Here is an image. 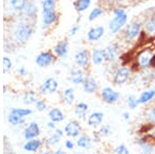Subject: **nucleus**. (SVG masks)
<instances>
[{"instance_id":"nucleus-1","label":"nucleus","mask_w":155,"mask_h":154,"mask_svg":"<svg viewBox=\"0 0 155 154\" xmlns=\"http://www.w3.org/2000/svg\"><path fill=\"white\" fill-rule=\"evenodd\" d=\"M33 111L30 108H19V106H15L9 110L7 114L6 121L11 126H21L26 122V118L28 116L32 115Z\"/></svg>"},{"instance_id":"nucleus-2","label":"nucleus","mask_w":155,"mask_h":154,"mask_svg":"<svg viewBox=\"0 0 155 154\" xmlns=\"http://www.w3.org/2000/svg\"><path fill=\"white\" fill-rule=\"evenodd\" d=\"M34 33V28L29 22H21L14 29V38L19 44H26Z\"/></svg>"},{"instance_id":"nucleus-3","label":"nucleus","mask_w":155,"mask_h":154,"mask_svg":"<svg viewBox=\"0 0 155 154\" xmlns=\"http://www.w3.org/2000/svg\"><path fill=\"white\" fill-rule=\"evenodd\" d=\"M59 90V83L57 81V79L50 77L47 78L42 83L39 85L38 89H37V93L39 94V96H49L56 94Z\"/></svg>"},{"instance_id":"nucleus-4","label":"nucleus","mask_w":155,"mask_h":154,"mask_svg":"<svg viewBox=\"0 0 155 154\" xmlns=\"http://www.w3.org/2000/svg\"><path fill=\"white\" fill-rule=\"evenodd\" d=\"M63 130L66 138L77 139L78 136H80L84 133V127L82 121L78 120V119H71V120L65 123Z\"/></svg>"},{"instance_id":"nucleus-5","label":"nucleus","mask_w":155,"mask_h":154,"mask_svg":"<svg viewBox=\"0 0 155 154\" xmlns=\"http://www.w3.org/2000/svg\"><path fill=\"white\" fill-rule=\"evenodd\" d=\"M99 97L104 103L107 105H115L119 101L121 94L119 91L114 89L111 86H104L99 90Z\"/></svg>"},{"instance_id":"nucleus-6","label":"nucleus","mask_w":155,"mask_h":154,"mask_svg":"<svg viewBox=\"0 0 155 154\" xmlns=\"http://www.w3.org/2000/svg\"><path fill=\"white\" fill-rule=\"evenodd\" d=\"M131 77V68L129 66H120L113 74V84L116 86H122L129 81Z\"/></svg>"},{"instance_id":"nucleus-7","label":"nucleus","mask_w":155,"mask_h":154,"mask_svg":"<svg viewBox=\"0 0 155 154\" xmlns=\"http://www.w3.org/2000/svg\"><path fill=\"white\" fill-rule=\"evenodd\" d=\"M57 57L55 56L53 51H42L35 57V64L41 68H47L55 63Z\"/></svg>"},{"instance_id":"nucleus-8","label":"nucleus","mask_w":155,"mask_h":154,"mask_svg":"<svg viewBox=\"0 0 155 154\" xmlns=\"http://www.w3.org/2000/svg\"><path fill=\"white\" fill-rule=\"evenodd\" d=\"M153 50L145 49L142 52H140L137 56V68L142 70H147L151 68V58L153 56Z\"/></svg>"},{"instance_id":"nucleus-9","label":"nucleus","mask_w":155,"mask_h":154,"mask_svg":"<svg viewBox=\"0 0 155 154\" xmlns=\"http://www.w3.org/2000/svg\"><path fill=\"white\" fill-rule=\"evenodd\" d=\"M134 144L139 147L140 154H153L154 153V145L153 142L150 140L147 135H141L137 136L134 141Z\"/></svg>"},{"instance_id":"nucleus-10","label":"nucleus","mask_w":155,"mask_h":154,"mask_svg":"<svg viewBox=\"0 0 155 154\" xmlns=\"http://www.w3.org/2000/svg\"><path fill=\"white\" fill-rule=\"evenodd\" d=\"M74 60L78 67L87 69L91 62V53L87 49H80L74 53Z\"/></svg>"},{"instance_id":"nucleus-11","label":"nucleus","mask_w":155,"mask_h":154,"mask_svg":"<svg viewBox=\"0 0 155 154\" xmlns=\"http://www.w3.org/2000/svg\"><path fill=\"white\" fill-rule=\"evenodd\" d=\"M104 119V114L101 111H94L88 115L86 121V126L91 129H98L99 127L102 125Z\"/></svg>"},{"instance_id":"nucleus-12","label":"nucleus","mask_w":155,"mask_h":154,"mask_svg":"<svg viewBox=\"0 0 155 154\" xmlns=\"http://www.w3.org/2000/svg\"><path fill=\"white\" fill-rule=\"evenodd\" d=\"M142 29H143V24L139 21H134L125 27L124 36L127 41H134L141 35L142 31H143Z\"/></svg>"},{"instance_id":"nucleus-13","label":"nucleus","mask_w":155,"mask_h":154,"mask_svg":"<svg viewBox=\"0 0 155 154\" xmlns=\"http://www.w3.org/2000/svg\"><path fill=\"white\" fill-rule=\"evenodd\" d=\"M41 133V126L36 121H30L23 129V138L25 141L32 140V139L39 138Z\"/></svg>"},{"instance_id":"nucleus-14","label":"nucleus","mask_w":155,"mask_h":154,"mask_svg":"<svg viewBox=\"0 0 155 154\" xmlns=\"http://www.w3.org/2000/svg\"><path fill=\"white\" fill-rule=\"evenodd\" d=\"M127 21H128V15H127V12L122 15V16L114 17L109 23V30L111 32V34L118 33V32L127 24Z\"/></svg>"},{"instance_id":"nucleus-15","label":"nucleus","mask_w":155,"mask_h":154,"mask_svg":"<svg viewBox=\"0 0 155 154\" xmlns=\"http://www.w3.org/2000/svg\"><path fill=\"white\" fill-rule=\"evenodd\" d=\"M45 147V140L41 138L32 139V140L25 141L23 144V150L26 153H37Z\"/></svg>"},{"instance_id":"nucleus-16","label":"nucleus","mask_w":155,"mask_h":154,"mask_svg":"<svg viewBox=\"0 0 155 154\" xmlns=\"http://www.w3.org/2000/svg\"><path fill=\"white\" fill-rule=\"evenodd\" d=\"M86 77H87V74L85 73V69L76 66V67L72 68L71 70V73H69L68 81L71 82L72 85L79 86L84 83Z\"/></svg>"},{"instance_id":"nucleus-17","label":"nucleus","mask_w":155,"mask_h":154,"mask_svg":"<svg viewBox=\"0 0 155 154\" xmlns=\"http://www.w3.org/2000/svg\"><path fill=\"white\" fill-rule=\"evenodd\" d=\"M69 52V43L66 38L58 41L53 48V53L59 59H64L68 55Z\"/></svg>"},{"instance_id":"nucleus-18","label":"nucleus","mask_w":155,"mask_h":154,"mask_svg":"<svg viewBox=\"0 0 155 154\" xmlns=\"http://www.w3.org/2000/svg\"><path fill=\"white\" fill-rule=\"evenodd\" d=\"M76 144H77V147L79 148L80 150H84V151L91 150L94 146L91 135L86 133H83L80 136H78L76 139Z\"/></svg>"},{"instance_id":"nucleus-19","label":"nucleus","mask_w":155,"mask_h":154,"mask_svg":"<svg viewBox=\"0 0 155 154\" xmlns=\"http://www.w3.org/2000/svg\"><path fill=\"white\" fill-rule=\"evenodd\" d=\"M60 100L66 106H71L76 103V92L72 87H66L60 93Z\"/></svg>"},{"instance_id":"nucleus-20","label":"nucleus","mask_w":155,"mask_h":154,"mask_svg":"<svg viewBox=\"0 0 155 154\" xmlns=\"http://www.w3.org/2000/svg\"><path fill=\"white\" fill-rule=\"evenodd\" d=\"M120 53L119 44H111L109 46H107L104 49V62L107 63H112L118 58Z\"/></svg>"},{"instance_id":"nucleus-21","label":"nucleus","mask_w":155,"mask_h":154,"mask_svg":"<svg viewBox=\"0 0 155 154\" xmlns=\"http://www.w3.org/2000/svg\"><path fill=\"white\" fill-rule=\"evenodd\" d=\"M88 112H89V105L85 101H79L76 103L74 109V114L76 116V119L85 122L87 117H88Z\"/></svg>"},{"instance_id":"nucleus-22","label":"nucleus","mask_w":155,"mask_h":154,"mask_svg":"<svg viewBox=\"0 0 155 154\" xmlns=\"http://www.w3.org/2000/svg\"><path fill=\"white\" fill-rule=\"evenodd\" d=\"M83 91L87 94H94L98 90V82L92 76H87L84 83L82 84Z\"/></svg>"},{"instance_id":"nucleus-23","label":"nucleus","mask_w":155,"mask_h":154,"mask_svg":"<svg viewBox=\"0 0 155 154\" xmlns=\"http://www.w3.org/2000/svg\"><path fill=\"white\" fill-rule=\"evenodd\" d=\"M48 119L51 121H53L55 123H61L65 120V114L60 108L57 106H52L48 110Z\"/></svg>"},{"instance_id":"nucleus-24","label":"nucleus","mask_w":155,"mask_h":154,"mask_svg":"<svg viewBox=\"0 0 155 154\" xmlns=\"http://www.w3.org/2000/svg\"><path fill=\"white\" fill-rule=\"evenodd\" d=\"M104 32H106V29H104V26H101V25L91 27L87 32V39L91 43L97 41L104 35Z\"/></svg>"},{"instance_id":"nucleus-25","label":"nucleus","mask_w":155,"mask_h":154,"mask_svg":"<svg viewBox=\"0 0 155 154\" xmlns=\"http://www.w3.org/2000/svg\"><path fill=\"white\" fill-rule=\"evenodd\" d=\"M6 6L12 12L16 14H22L26 7L29 0H5Z\"/></svg>"},{"instance_id":"nucleus-26","label":"nucleus","mask_w":155,"mask_h":154,"mask_svg":"<svg viewBox=\"0 0 155 154\" xmlns=\"http://www.w3.org/2000/svg\"><path fill=\"white\" fill-rule=\"evenodd\" d=\"M58 19H59V15L56 11L42 14V17H41L42 28L47 29V28H49V27H52L53 25H55L58 22Z\"/></svg>"},{"instance_id":"nucleus-27","label":"nucleus","mask_w":155,"mask_h":154,"mask_svg":"<svg viewBox=\"0 0 155 154\" xmlns=\"http://www.w3.org/2000/svg\"><path fill=\"white\" fill-rule=\"evenodd\" d=\"M155 98V88H150L147 90H144L143 92L139 95L137 101L139 105H147L150 101H152Z\"/></svg>"},{"instance_id":"nucleus-28","label":"nucleus","mask_w":155,"mask_h":154,"mask_svg":"<svg viewBox=\"0 0 155 154\" xmlns=\"http://www.w3.org/2000/svg\"><path fill=\"white\" fill-rule=\"evenodd\" d=\"M38 98H39L38 93L35 92V91L29 90L23 93V95H22V103H23L25 106H34Z\"/></svg>"},{"instance_id":"nucleus-29","label":"nucleus","mask_w":155,"mask_h":154,"mask_svg":"<svg viewBox=\"0 0 155 154\" xmlns=\"http://www.w3.org/2000/svg\"><path fill=\"white\" fill-rule=\"evenodd\" d=\"M62 138H60L59 136H57L56 133H53L50 136H48V138L45 140V147L51 149V150H54V149L58 148V146L61 143Z\"/></svg>"},{"instance_id":"nucleus-30","label":"nucleus","mask_w":155,"mask_h":154,"mask_svg":"<svg viewBox=\"0 0 155 154\" xmlns=\"http://www.w3.org/2000/svg\"><path fill=\"white\" fill-rule=\"evenodd\" d=\"M37 12H38V7H37V5L35 4V2L28 1V3H27V5L22 14H23V16L26 17L28 20H30V19L35 18Z\"/></svg>"},{"instance_id":"nucleus-31","label":"nucleus","mask_w":155,"mask_h":154,"mask_svg":"<svg viewBox=\"0 0 155 154\" xmlns=\"http://www.w3.org/2000/svg\"><path fill=\"white\" fill-rule=\"evenodd\" d=\"M91 62L94 65H101L102 63H104V49L97 48L91 52Z\"/></svg>"},{"instance_id":"nucleus-32","label":"nucleus","mask_w":155,"mask_h":154,"mask_svg":"<svg viewBox=\"0 0 155 154\" xmlns=\"http://www.w3.org/2000/svg\"><path fill=\"white\" fill-rule=\"evenodd\" d=\"M145 34L149 36H153L155 34V15H152L146 20L144 24V30Z\"/></svg>"},{"instance_id":"nucleus-33","label":"nucleus","mask_w":155,"mask_h":154,"mask_svg":"<svg viewBox=\"0 0 155 154\" xmlns=\"http://www.w3.org/2000/svg\"><path fill=\"white\" fill-rule=\"evenodd\" d=\"M92 0H74V7L78 12H84L91 5Z\"/></svg>"},{"instance_id":"nucleus-34","label":"nucleus","mask_w":155,"mask_h":154,"mask_svg":"<svg viewBox=\"0 0 155 154\" xmlns=\"http://www.w3.org/2000/svg\"><path fill=\"white\" fill-rule=\"evenodd\" d=\"M55 11H56V0H42L41 1L42 14Z\"/></svg>"},{"instance_id":"nucleus-35","label":"nucleus","mask_w":155,"mask_h":154,"mask_svg":"<svg viewBox=\"0 0 155 154\" xmlns=\"http://www.w3.org/2000/svg\"><path fill=\"white\" fill-rule=\"evenodd\" d=\"M104 14V9L101 6H96L94 8H92V11H90L89 16H88V21L89 22H93L96 19H98L99 17H101Z\"/></svg>"},{"instance_id":"nucleus-36","label":"nucleus","mask_w":155,"mask_h":154,"mask_svg":"<svg viewBox=\"0 0 155 154\" xmlns=\"http://www.w3.org/2000/svg\"><path fill=\"white\" fill-rule=\"evenodd\" d=\"M97 131L99 133V135L101 136L102 139L109 138V136H111L112 133H113V129H112V127H111L110 124H102L101 127L98 128V130Z\"/></svg>"},{"instance_id":"nucleus-37","label":"nucleus","mask_w":155,"mask_h":154,"mask_svg":"<svg viewBox=\"0 0 155 154\" xmlns=\"http://www.w3.org/2000/svg\"><path fill=\"white\" fill-rule=\"evenodd\" d=\"M3 154H16L11 140L6 136H3Z\"/></svg>"},{"instance_id":"nucleus-38","label":"nucleus","mask_w":155,"mask_h":154,"mask_svg":"<svg viewBox=\"0 0 155 154\" xmlns=\"http://www.w3.org/2000/svg\"><path fill=\"white\" fill-rule=\"evenodd\" d=\"M34 108H35L36 112H38V113H42V112H46L47 110H48L49 106H48V103L46 101V99L39 97L35 103V105H34Z\"/></svg>"},{"instance_id":"nucleus-39","label":"nucleus","mask_w":155,"mask_h":154,"mask_svg":"<svg viewBox=\"0 0 155 154\" xmlns=\"http://www.w3.org/2000/svg\"><path fill=\"white\" fill-rule=\"evenodd\" d=\"M126 103L127 106H128L130 110H134L139 106V101H137V97L134 94H129L126 97Z\"/></svg>"},{"instance_id":"nucleus-40","label":"nucleus","mask_w":155,"mask_h":154,"mask_svg":"<svg viewBox=\"0 0 155 154\" xmlns=\"http://www.w3.org/2000/svg\"><path fill=\"white\" fill-rule=\"evenodd\" d=\"M146 119L147 122L155 128V106L149 108L148 111L146 112Z\"/></svg>"},{"instance_id":"nucleus-41","label":"nucleus","mask_w":155,"mask_h":154,"mask_svg":"<svg viewBox=\"0 0 155 154\" xmlns=\"http://www.w3.org/2000/svg\"><path fill=\"white\" fill-rule=\"evenodd\" d=\"M112 154H130V150L125 144H119V145L113 148Z\"/></svg>"},{"instance_id":"nucleus-42","label":"nucleus","mask_w":155,"mask_h":154,"mask_svg":"<svg viewBox=\"0 0 155 154\" xmlns=\"http://www.w3.org/2000/svg\"><path fill=\"white\" fill-rule=\"evenodd\" d=\"M3 62V74H8L12 68V61L8 56H4L2 59Z\"/></svg>"},{"instance_id":"nucleus-43","label":"nucleus","mask_w":155,"mask_h":154,"mask_svg":"<svg viewBox=\"0 0 155 154\" xmlns=\"http://www.w3.org/2000/svg\"><path fill=\"white\" fill-rule=\"evenodd\" d=\"M77 147L76 141H74V139H69L67 138L65 141H64V148L68 151H74Z\"/></svg>"},{"instance_id":"nucleus-44","label":"nucleus","mask_w":155,"mask_h":154,"mask_svg":"<svg viewBox=\"0 0 155 154\" xmlns=\"http://www.w3.org/2000/svg\"><path fill=\"white\" fill-rule=\"evenodd\" d=\"M91 136H92V140H93L94 144H101V143L102 138H101V136L99 135L98 131H95V129H94L93 133H91Z\"/></svg>"},{"instance_id":"nucleus-45","label":"nucleus","mask_w":155,"mask_h":154,"mask_svg":"<svg viewBox=\"0 0 155 154\" xmlns=\"http://www.w3.org/2000/svg\"><path fill=\"white\" fill-rule=\"evenodd\" d=\"M81 29V25L80 24H76V25H74V26L71 27V29H69V31H68V36H74L76 34L79 32V30Z\"/></svg>"},{"instance_id":"nucleus-46","label":"nucleus","mask_w":155,"mask_h":154,"mask_svg":"<svg viewBox=\"0 0 155 154\" xmlns=\"http://www.w3.org/2000/svg\"><path fill=\"white\" fill-rule=\"evenodd\" d=\"M17 73H18L19 76H21V77H26L27 74H28V70H27V68L25 67L24 65H22V66H20V67L18 68Z\"/></svg>"},{"instance_id":"nucleus-47","label":"nucleus","mask_w":155,"mask_h":154,"mask_svg":"<svg viewBox=\"0 0 155 154\" xmlns=\"http://www.w3.org/2000/svg\"><path fill=\"white\" fill-rule=\"evenodd\" d=\"M124 14H126V11H125V9L122 8V7H117V8H115L114 11H113L114 17H116V16H122V15H124Z\"/></svg>"},{"instance_id":"nucleus-48","label":"nucleus","mask_w":155,"mask_h":154,"mask_svg":"<svg viewBox=\"0 0 155 154\" xmlns=\"http://www.w3.org/2000/svg\"><path fill=\"white\" fill-rule=\"evenodd\" d=\"M46 126H47V128L48 129H50V130H55L56 129L58 126H57V123H55V122H53V121H51V120H49L48 122L46 123Z\"/></svg>"},{"instance_id":"nucleus-49","label":"nucleus","mask_w":155,"mask_h":154,"mask_svg":"<svg viewBox=\"0 0 155 154\" xmlns=\"http://www.w3.org/2000/svg\"><path fill=\"white\" fill-rule=\"evenodd\" d=\"M52 154H68L66 151V149H62V148H56L54 150H52Z\"/></svg>"},{"instance_id":"nucleus-50","label":"nucleus","mask_w":155,"mask_h":154,"mask_svg":"<svg viewBox=\"0 0 155 154\" xmlns=\"http://www.w3.org/2000/svg\"><path fill=\"white\" fill-rule=\"evenodd\" d=\"M54 133H56L57 136H59L60 138H63V136H65V133H64L63 128H61V127H57L56 129L54 130Z\"/></svg>"},{"instance_id":"nucleus-51","label":"nucleus","mask_w":155,"mask_h":154,"mask_svg":"<svg viewBox=\"0 0 155 154\" xmlns=\"http://www.w3.org/2000/svg\"><path fill=\"white\" fill-rule=\"evenodd\" d=\"M122 119H123L124 121H129L130 120V113L129 112H123L122 113Z\"/></svg>"},{"instance_id":"nucleus-52","label":"nucleus","mask_w":155,"mask_h":154,"mask_svg":"<svg viewBox=\"0 0 155 154\" xmlns=\"http://www.w3.org/2000/svg\"><path fill=\"white\" fill-rule=\"evenodd\" d=\"M36 154H52V150L51 149H48V148L45 147L44 149H41V151H38Z\"/></svg>"},{"instance_id":"nucleus-53","label":"nucleus","mask_w":155,"mask_h":154,"mask_svg":"<svg viewBox=\"0 0 155 154\" xmlns=\"http://www.w3.org/2000/svg\"><path fill=\"white\" fill-rule=\"evenodd\" d=\"M151 68L155 69V52L153 53V56L151 58Z\"/></svg>"},{"instance_id":"nucleus-54","label":"nucleus","mask_w":155,"mask_h":154,"mask_svg":"<svg viewBox=\"0 0 155 154\" xmlns=\"http://www.w3.org/2000/svg\"><path fill=\"white\" fill-rule=\"evenodd\" d=\"M150 78H151L152 81H155V69L151 71V74H150Z\"/></svg>"},{"instance_id":"nucleus-55","label":"nucleus","mask_w":155,"mask_h":154,"mask_svg":"<svg viewBox=\"0 0 155 154\" xmlns=\"http://www.w3.org/2000/svg\"><path fill=\"white\" fill-rule=\"evenodd\" d=\"M74 154H87V153H86V151H84V150H80V151H76Z\"/></svg>"},{"instance_id":"nucleus-56","label":"nucleus","mask_w":155,"mask_h":154,"mask_svg":"<svg viewBox=\"0 0 155 154\" xmlns=\"http://www.w3.org/2000/svg\"><path fill=\"white\" fill-rule=\"evenodd\" d=\"M7 91H8V87H7V85H3V93L5 94Z\"/></svg>"},{"instance_id":"nucleus-57","label":"nucleus","mask_w":155,"mask_h":154,"mask_svg":"<svg viewBox=\"0 0 155 154\" xmlns=\"http://www.w3.org/2000/svg\"><path fill=\"white\" fill-rule=\"evenodd\" d=\"M27 154H36V153H27Z\"/></svg>"}]
</instances>
